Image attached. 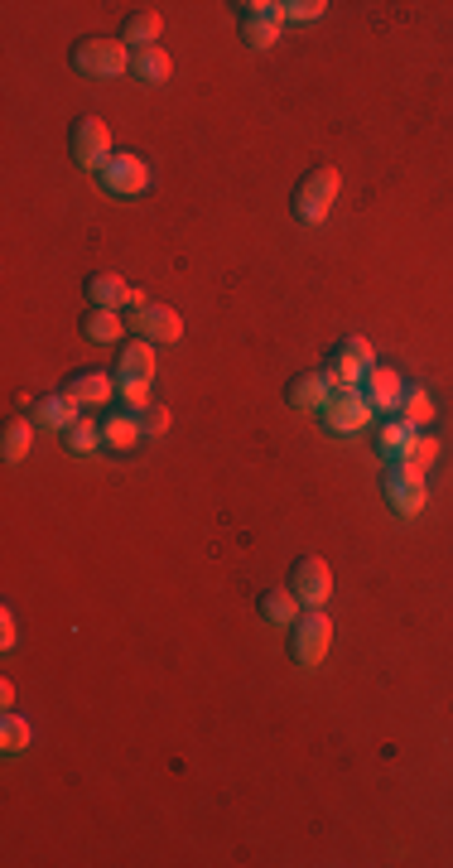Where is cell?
<instances>
[{
	"instance_id": "5",
	"label": "cell",
	"mask_w": 453,
	"mask_h": 868,
	"mask_svg": "<svg viewBox=\"0 0 453 868\" xmlns=\"http://www.w3.org/2000/svg\"><path fill=\"white\" fill-rule=\"evenodd\" d=\"M319 415H323V425H328V434H352L372 420V401H367V391L343 386V391L328 396V406H323Z\"/></svg>"
},
{
	"instance_id": "10",
	"label": "cell",
	"mask_w": 453,
	"mask_h": 868,
	"mask_svg": "<svg viewBox=\"0 0 453 868\" xmlns=\"http://www.w3.org/2000/svg\"><path fill=\"white\" fill-rule=\"evenodd\" d=\"M102 184L111 193H140L150 184V164L140 160V155H111L107 169H102Z\"/></svg>"
},
{
	"instance_id": "24",
	"label": "cell",
	"mask_w": 453,
	"mask_h": 868,
	"mask_svg": "<svg viewBox=\"0 0 453 868\" xmlns=\"http://www.w3.org/2000/svg\"><path fill=\"white\" fill-rule=\"evenodd\" d=\"M34 444V420H10L5 425V463H20Z\"/></svg>"
},
{
	"instance_id": "34",
	"label": "cell",
	"mask_w": 453,
	"mask_h": 868,
	"mask_svg": "<svg viewBox=\"0 0 453 868\" xmlns=\"http://www.w3.org/2000/svg\"><path fill=\"white\" fill-rule=\"evenodd\" d=\"M145 304H150V299L140 295V290H126V304H121V309H126V314H135V309H145Z\"/></svg>"
},
{
	"instance_id": "14",
	"label": "cell",
	"mask_w": 453,
	"mask_h": 868,
	"mask_svg": "<svg viewBox=\"0 0 453 868\" xmlns=\"http://www.w3.org/2000/svg\"><path fill=\"white\" fill-rule=\"evenodd\" d=\"M126 280L121 275H111V271H97L92 280H87V295H92V309H121L126 304Z\"/></svg>"
},
{
	"instance_id": "22",
	"label": "cell",
	"mask_w": 453,
	"mask_h": 868,
	"mask_svg": "<svg viewBox=\"0 0 453 868\" xmlns=\"http://www.w3.org/2000/svg\"><path fill=\"white\" fill-rule=\"evenodd\" d=\"M121 328H126V319H121L116 309H92V314L82 319V333H87L92 343H116Z\"/></svg>"
},
{
	"instance_id": "4",
	"label": "cell",
	"mask_w": 453,
	"mask_h": 868,
	"mask_svg": "<svg viewBox=\"0 0 453 868\" xmlns=\"http://www.w3.org/2000/svg\"><path fill=\"white\" fill-rule=\"evenodd\" d=\"M376 362H372V343L367 338H343L338 348H333V362H328V386L333 391H343V386H357V381L372 372Z\"/></svg>"
},
{
	"instance_id": "11",
	"label": "cell",
	"mask_w": 453,
	"mask_h": 868,
	"mask_svg": "<svg viewBox=\"0 0 453 868\" xmlns=\"http://www.w3.org/2000/svg\"><path fill=\"white\" fill-rule=\"evenodd\" d=\"M367 401H372V410H400V396H405V381H400V372H391V367H372L367 372Z\"/></svg>"
},
{
	"instance_id": "1",
	"label": "cell",
	"mask_w": 453,
	"mask_h": 868,
	"mask_svg": "<svg viewBox=\"0 0 453 868\" xmlns=\"http://www.w3.org/2000/svg\"><path fill=\"white\" fill-rule=\"evenodd\" d=\"M338 189H343V179H338V169L333 164H323V169H314L304 184H299V193H294V217L299 222H323V217L333 213V203H338Z\"/></svg>"
},
{
	"instance_id": "20",
	"label": "cell",
	"mask_w": 453,
	"mask_h": 868,
	"mask_svg": "<svg viewBox=\"0 0 453 868\" xmlns=\"http://www.w3.org/2000/svg\"><path fill=\"white\" fill-rule=\"evenodd\" d=\"M78 420V401L73 396H49L34 406V425H49V430H68Z\"/></svg>"
},
{
	"instance_id": "28",
	"label": "cell",
	"mask_w": 453,
	"mask_h": 868,
	"mask_svg": "<svg viewBox=\"0 0 453 868\" xmlns=\"http://www.w3.org/2000/svg\"><path fill=\"white\" fill-rule=\"evenodd\" d=\"M0 743H5V753L29 748V724L20 719V714H5V724H0Z\"/></svg>"
},
{
	"instance_id": "15",
	"label": "cell",
	"mask_w": 453,
	"mask_h": 868,
	"mask_svg": "<svg viewBox=\"0 0 453 868\" xmlns=\"http://www.w3.org/2000/svg\"><path fill=\"white\" fill-rule=\"evenodd\" d=\"M140 434H145V425L135 420L131 410H116V415H107V425H102L107 449H135V444H140Z\"/></svg>"
},
{
	"instance_id": "30",
	"label": "cell",
	"mask_w": 453,
	"mask_h": 868,
	"mask_svg": "<svg viewBox=\"0 0 453 868\" xmlns=\"http://www.w3.org/2000/svg\"><path fill=\"white\" fill-rule=\"evenodd\" d=\"M121 401H126L131 415H145V410L155 406L150 401V381H121Z\"/></svg>"
},
{
	"instance_id": "2",
	"label": "cell",
	"mask_w": 453,
	"mask_h": 868,
	"mask_svg": "<svg viewBox=\"0 0 453 868\" xmlns=\"http://www.w3.org/2000/svg\"><path fill=\"white\" fill-rule=\"evenodd\" d=\"M328 642H333V623L323 618L319 608L299 613V623L290 627V656L294 661H299V666H319L323 656H328Z\"/></svg>"
},
{
	"instance_id": "8",
	"label": "cell",
	"mask_w": 453,
	"mask_h": 868,
	"mask_svg": "<svg viewBox=\"0 0 453 868\" xmlns=\"http://www.w3.org/2000/svg\"><path fill=\"white\" fill-rule=\"evenodd\" d=\"M290 589H294V598H299V603L319 608L323 598L333 594V570H328V560H319V555H304V560H294Z\"/></svg>"
},
{
	"instance_id": "33",
	"label": "cell",
	"mask_w": 453,
	"mask_h": 868,
	"mask_svg": "<svg viewBox=\"0 0 453 868\" xmlns=\"http://www.w3.org/2000/svg\"><path fill=\"white\" fill-rule=\"evenodd\" d=\"M0 642H5V647H15V613H10V608L0 613Z\"/></svg>"
},
{
	"instance_id": "19",
	"label": "cell",
	"mask_w": 453,
	"mask_h": 868,
	"mask_svg": "<svg viewBox=\"0 0 453 868\" xmlns=\"http://www.w3.org/2000/svg\"><path fill=\"white\" fill-rule=\"evenodd\" d=\"M150 377H155V348H150V338H140V343H131L121 353V381H150Z\"/></svg>"
},
{
	"instance_id": "9",
	"label": "cell",
	"mask_w": 453,
	"mask_h": 868,
	"mask_svg": "<svg viewBox=\"0 0 453 868\" xmlns=\"http://www.w3.org/2000/svg\"><path fill=\"white\" fill-rule=\"evenodd\" d=\"M126 324H131L140 338H150V343H174V338L184 333V319H179L174 309H164V304H145V309H135Z\"/></svg>"
},
{
	"instance_id": "31",
	"label": "cell",
	"mask_w": 453,
	"mask_h": 868,
	"mask_svg": "<svg viewBox=\"0 0 453 868\" xmlns=\"http://www.w3.org/2000/svg\"><path fill=\"white\" fill-rule=\"evenodd\" d=\"M241 20H275L280 25V5L275 0H251V5H237Z\"/></svg>"
},
{
	"instance_id": "3",
	"label": "cell",
	"mask_w": 453,
	"mask_h": 868,
	"mask_svg": "<svg viewBox=\"0 0 453 868\" xmlns=\"http://www.w3.org/2000/svg\"><path fill=\"white\" fill-rule=\"evenodd\" d=\"M73 63H78L82 73H92V78H116V73H126L131 68V54H126V44L121 39H82L78 49H73Z\"/></svg>"
},
{
	"instance_id": "18",
	"label": "cell",
	"mask_w": 453,
	"mask_h": 868,
	"mask_svg": "<svg viewBox=\"0 0 453 868\" xmlns=\"http://www.w3.org/2000/svg\"><path fill=\"white\" fill-rule=\"evenodd\" d=\"M131 73L145 87H160V82H169V54L164 49H140V54H131Z\"/></svg>"
},
{
	"instance_id": "29",
	"label": "cell",
	"mask_w": 453,
	"mask_h": 868,
	"mask_svg": "<svg viewBox=\"0 0 453 868\" xmlns=\"http://www.w3.org/2000/svg\"><path fill=\"white\" fill-rule=\"evenodd\" d=\"M323 10H328L323 0H290V5H280V25H285V20H294V25H309V20H319Z\"/></svg>"
},
{
	"instance_id": "26",
	"label": "cell",
	"mask_w": 453,
	"mask_h": 868,
	"mask_svg": "<svg viewBox=\"0 0 453 868\" xmlns=\"http://www.w3.org/2000/svg\"><path fill=\"white\" fill-rule=\"evenodd\" d=\"M434 454H439L434 434H415V439H410V449H405V459H400V463H410L415 473H425L429 463H434Z\"/></svg>"
},
{
	"instance_id": "13",
	"label": "cell",
	"mask_w": 453,
	"mask_h": 868,
	"mask_svg": "<svg viewBox=\"0 0 453 868\" xmlns=\"http://www.w3.org/2000/svg\"><path fill=\"white\" fill-rule=\"evenodd\" d=\"M121 391V381H111L107 372H82V377L68 381V396L78 401V406H102L107 396H116Z\"/></svg>"
},
{
	"instance_id": "23",
	"label": "cell",
	"mask_w": 453,
	"mask_h": 868,
	"mask_svg": "<svg viewBox=\"0 0 453 868\" xmlns=\"http://www.w3.org/2000/svg\"><path fill=\"white\" fill-rule=\"evenodd\" d=\"M400 420H405L410 430L429 425V420H434V401H429V391H420V386L405 391V396H400Z\"/></svg>"
},
{
	"instance_id": "25",
	"label": "cell",
	"mask_w": 453,
	"mask_h": 868,
	"mask_svg": "<svg viewBox=\"0 0 453 868\" xmlns=\"http://www.w3.org/2000/svg\"><path fill=\"white\" fill-rule=\"evenodd\" d=\"M63 439H68V449H73V454H92V449L102 444V430H97L92 420H82V415H78V420L63 430Z\"/></svg>"
},
{
	"instance_id": "17",
	"label": "cell",
	"mask_w": 453,
	"mask_h": 868,
	"mask_svg": "<svg viewBox=\"0 0 453 868\" xmlns=\"http://www.w3.org/2000/svg\"><path fill=\"white\" fill-rule=\"evenodd\" d=\"M155 39H160V15L155 10H135L131 20H126L121 44H131L135 54H140V49H155Z\"/></svg>"
},
{
	"instance_id": "16",
	"label": "cell",
	"mask_w": 453,
	"mask_h": 868,
	"mask_svg": "<svg viewBox=\"0 0 453 868\" xmlns=\"http://www.w3.org/2000/svg\"><path fill=\"white\" fill-rule=\"evenodd\" d=\"M415 434H420V430H410L405 420H386V425L376 430V449H381V459H386V463H400Z\"/></svg>"
},
{
	"instance_id": "7",
	"label": "cell",
	"mask_w": 453,
	"mask_h": 868,
	"mask_svg": "<svg viewBox=\"0 0 453 868\" xmlns=\"http://www.w3.org/2000/svg\"><path fill=\"white\" fill-rule=\"evenodd\" d=\"M381 488H386V502H391L400 516H415L425 507V473H415L410 463H391Z\"/></svg>"
},
{
	"instance_id": "27",
	"label": "cell",
	"mask_w": 453,
	"mask_h": 868,
	"mask_svg": "<svg viewBox=\"0 0 453 868\" xmlns=\"http://www.w3.org/2000/svg\"><path fill=\"white\" fill-rule=\"evenodd\" d=\"M275 34H280V25H275V20H241V39H246L251 49H270V44H275Z\"/></svg>"
},
{
	"instance_id": "21",
	"label": "cell",
	"mask_w": 453,
	"mask_h": 868,
	"mask_svg": "<svg viewBox=\"0 0 453 868\" xmlns=\"http://www.w3.org/2000/svg\"><path fill=\"white\" fill-rule=\"evenodd\" d=\"M261 613H266L275 627H294L299 623V598H294V589H270V594L261 598Z\"/></svg>"
},
{
	"instance_id": "32",
	"label": "cell",
	"mask_w": 453,
	"mask_h": 868,
	"mask_svg": "<svg viewBox=\"0 0 453 868\" xmlns=\"http://www.w3.org/2000/svg\"><path fill=\"white\" fill-rule=\"evenodd\" d=\"M164 430H169V410H164V406H150V410H145V434L155 439V434H164Z\"/></svg>"
},
{
	"instance_id": "12",
	"label": "cell",
	"mask_w": 453,
	"mask_h": 868,
	"mask_svg": "<svg viewBox=\"0 0 453 868\" xmlns=\"http://www.w3.org/2000/svg\"><path fill=\"white\" fill-rule=\"evenodd\" d=\"M328 396H333V386H328V377L323 372H309V377H294L290 386H285V401L299 410H323L328 406Z\"/></svg>"
},
{
	"instance_id": "6",
	"label": "cell",
	"mask_w": 453,
	"mask_h": 868,
	"mask_svg": "<svg viewBox=\"0 0 453 868\" xmlns=\"http://www.w3.org/2000/svg\"><path fill=\"white\" fill-rule=\"evenodd\" d=\"M73 160L82 164V169H107L111 160V131L102 116H82L78 126H73Z\"/></svg>"
}]
</instances>
